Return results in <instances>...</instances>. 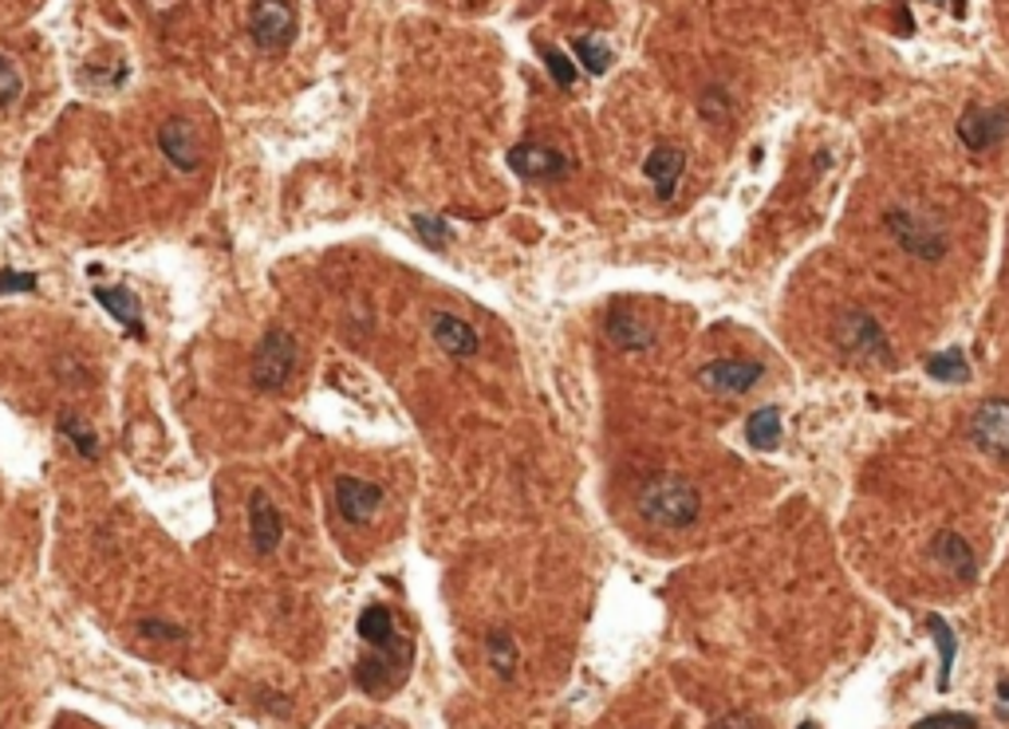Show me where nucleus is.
Returning <instances> with one entry per match:
<instances>
[{"label": "nucleus", "mask_w": 1009, "mask_h": 729, "mask_svg": "<svg viewBox=\"0 0 1009 729\" xmlns=\"http://www.w3.org/2000/svg\"><path fill=\"white\" fill-rule=\"evenodd\" d=\"M998 698L1009 702V678H1006V682H998Z\"/></svg>", "instance_id": "33"}, {"label": "nucleus", "mask_w": 1009, "mask_h": 729, "mask_svg": "<svg viewBox=\"0 0 1009 729\" xmlns=\"http://www.w3.org/2000/svg\"><path fill=\"white\" fill-rule=\"evenodd\" d=\"M927 375L938 382H967L970 379V363L967 355H962V348H950V351H938V355H931L927 360Z\"/></svg>", "instance_id": "23"}, {"label": "nucleus", "mask_w": 1009, "mask_h": 729, "mask_svg": "<svg viewBox=\"0 0 1009 729\" xmlns=\"http://www.w3.org/2000/svg\"><path fill=\"white\" fill-rule=\"evenodd\" d=\"M762 375L765 367L753 360H714L698 367V387H706L710 394H745L757 387Z\"/></svg>", "instance_id": "9"}, {"label": "nucleus", "mask_w": 1009, "mask_h": 729, "mask_svg": "<svg viewBox=\"0 0 1009 729\" xmlns=\"http://www.w3.org/2000/svg\"><path fill=\"white\" fill-rule=\"evenodd\" d=\"M710 729H762V726H757V718H750V714H726V718L710 721Z\"/></svg>", "instance_id": "32"}, {"label": "nucleus", "mask_w": 1009, "mask_h": 729, "mask_svg": "<svg viewBox=\"0 0 1009 729\" xmlns=\"http://www.w3.org/2000/svg\"><path fill=\"white\" fill-rule=\"evenodd\" d=\"M24 92V80L21 72H16V63L9 60V56H0V107L16 104Z\"/></svg>", "instance_id": "27"}, {"label": "nucleus", "mask_w": 1009, "mask_h": 729, "mask_svg": "<svg viewBox=\"0 0 1009 729\" xmlns=\"http://www.w3.org/2000/svg\"><path fill=\"white\" fill-rule=\"evenodd\" d=\"M572 52H576V63L587 75H604L611 68V48L599 40V36H576V40H572Z\"/></svg>", "instance_id": "22"}, {"label": "nucleus", "mask_w": 1009, "mask_h": 729, "mask_svg": "<svg viewBox=\"0 0 1009 729\" xmlns=\"http://www.w3.org/2000/svg\"><path fill=\"white\" fill-rule=\"evenodd\" d=\"M138 631H143V639H166V643H174V639H186V631L178 623H170V619H143L138 623Z\"/></svg>", "instance_id": "30"}, {"label": "nucleus", "mask_w": 1009, "mask_h": 729, "mask_svg": "<svg viewBox=\"0 0 1009 729\" xmlns=\"http://www.w3.org/2000/svg\"><path fill=\"white\" fill-rule=\"evenodd\" d=\"M745 438H750L753 450L773 453L781 446V411L777 406H762V411L750 414V426H745Z\"/></svg>", "instance_id": "19"}, {"label": "nucleus", "mask_w": 1009, "mask_h": 729, "mask_svg": "<svg viewBox=\"0 0 1009 729\" xmlns=\"http://www.w3.org/2000/svg\"><path fill=\"white\" fill-rule=\"evenodd\" d=\"M411 229L418 233V241H423V245L434 248V253H442V248L453 241L450 221H446V217H438V214H414L411 217Z\"/></svg>", "instance_id": "24"}, {"label": "nucleus", "mask_w": 1009, "mask_h": 729, "mask_svg": "<svg viewBox=\"0 0 1009 729\" xmlns=\"http://www.w3.org/2000/svg\"><path fill=\"white\" fill-rule=\"evenodd\" d=\"M382 485L375 482H363V477H351V473H343V477H336V509H340V517L348 524H367L375 513L382 509Z\"/></svg>", "instance_id": "11"}, {"label": "nucleus", "mask_w": 1009, "mask_h": 729, "mask_svg": "<svg viewBox=\"0 0 1009 729\" xmlns=\"http://www.w3.org/2000/svg\"><path fill=\"white\" fill-rule=\"evenodd\" d=\"M360 639H363V643H372V647H387V643L394 639V611H391V607H382V604L363 607Z\"/></svg>", "instance_id": "20"}, {"label": "nucleus", "mask_w": 1009, "mask_h": 729, "mask_svg": "<svg viewBox=\"0 0 1009 729\" xmlns=\"http://www.w3.org/2000/svg\"><path fill=\"white\" fill-rule=\"evenodd\" d=\"M60 434L75 446V450L83 453V458H95V453H99V442H95V434L87 430V426H83V422L75 418V414H60Z\"/></svg>", "instance_id": "26"}, {"label": "nucleus", "mask_w": 1009, "mask_h": 729, "mask_svg": "<svg viewBox=\"0 0 1009 729\" xmlns=\"http://www.w3.org/2000/svg\"><path fill=\"white\" fill-rule=\"evenodd\" d=\"M545 68L552 72V80L560 83V87H576V68H572V60H568L564 52H557V48H545Z\"/></svg>", "instance_id": "28"}, {"label": "nucleus", "mask_w": 1009, "mask_h": 729, "mask_svg": "<svg viewBox=\"0 0 1009 729\" xmlns=\"http://www.w3.org/2000/svg\"><path fill=\"white\" fill-rule=\"evenodd\" d=\"M248 32H253V44H257L260 52H289L300 32L292 0H253Z\"/></svg>", "instance_id": "5"}, {"label": "nucleus", "mask_w": 1009, "mask_h": 729, "mask_svg": "<svg viewBox=\"0 0 1009 729\" xmlns=\"http://www.w3.org/2000/svg\"><path fill=\"white\" fill-rule=\"evenodd\" d=\"M604 331L619 351H647L655 348V328L643 324L631 308H611L604 319Z\"/></svg>", "instance_id": "17"}, {"label": "nucleus", "mask_w": 1009, "mask_h": 729, "mask_svg": "<svg viewBox=\"0 0 1009 729\" xmlns=\"http://www.w3.org/2000/svg\"><path fill=\"white\" fill-rule=\"evenodd\" d=\"M801 729H816V726H813V721H804V726H801Z\"/></svg>", "instance_id": "34"}, {"label": "nucleus", "mask_w": 1009, "mask_h": 729, "mask_svg": "<svg viewBox=\"0 0 1009 729\" xmlns=\"http://www.w3.org/2000/svg\"><path fill=\"white\" fill-rule=\"evenodd\" d=\"M635 509L655 528H674L679 533V528H691L702 517V494L698 485L679 477V473H655V477L639 485Z\"/></svg>", "instance_id": "1"}, {"label": "nucleus", "mask_w": 1009, "mask_h": 729, "mask_svg": "<svg viewBox=\"0 0 1009 729\" xmlns=\"http://www.w3.org/2000/svg\"><path fill=\"white\" fill-rule=\"evenodd\" d=\"M832 343L840 348L844 360L860 363V367H896V351L887 343L879 319L864 308H848L836 316Z\"/></svg>", "instance_id": "2"}, {"label": "nucleus", "mask_w": 1009, "mask_h": 729, "mask_svg": "<svg viewBox=\"0 0 1009 729\" xmlns=\"http://www.w3.org/2000/svg\"><path fill=\"white\" fill-rule=\"evenodd\" d=\"M430 336H434V343L450 355V360H474L477 351H482V336L474 331V324L458 319L453 312H434Z\"/></svg>", "instance_id": "14"}, {"label": "nucleus", "mask_w": 1009, "mask_h": 729, "mask_svg": "<svg viewBox=\"0 0 1009 729\" xmlns=\"http://www.w3.org/2000/svg\"><path fill=\"white\" fill-rule=\"evenodd\" d=\"M682 170H686V150H682V146H670V143H659L647 155V162H643V174L651 178L659 202H670V197H674Z\"/></svg>", "instance_id": "15"}, {"label": "nucleus", "mask_w": 1009, "mask_h": 729, "mask_svg": "<svg viewBox=\"0 0 1009 729\" xmlns=\"http://www.w3.org/2000/svg\"><path fill=\"white\" fill-rule=\"evenodd\" d=\"M95 300L104 304V312L114 319V324H123L126 331H131V339H143L146 328H143V304H138V296H134L131 288L123 284H95Z\"/></svg>", "instance_id": "16"}, {"label": "nucleus", "mask_w": 1009, "mask_h": 729, "mask_svg": "<svg viewBox=\"0 0 1009 729\" xmlns=\"http://www.w3.org/2000/svg\"><path fill=\"white\" fill-rule=\"evenodd\" d=\"M931 556H935V564L943 568V572L955 575L958 584H974V580H978V556H974V548H970L967 536L955 533V528L935 533V540H931Z\"/></svg>", "instance_id": "12"}, {"label": "nucleus", "mask_w": 1009, "mask_h": 729, "mask_svg": "<svg viewBox=\"0 0 1009 729\" xmlns=\"http://www.w3.org/2000/svg\"><path fill=\"white\" fill-rule=\"evenodd\" d=\"M884 226L891 229V236L899 241V248L903 253H911L915 260H943L950 248V233L943 226H938L935 217L923 214V209H907V206H896L891 214L884 217Z\"/></svg>", "instance_id": "3"}, {"label": "nucleus", "mask_w": 1009, "mask_h": 729, "mask_svg": "<svg viewBox=\"0 0 1009 729\" xmlns=\"http://www.w3.org/2000/svg\"><path fill=\"white\" fill-rule=\"evenodd\" d=\"M296 336L284 328H268L265 336H260L257 351H253V363H248V379H253V387L257 391H280L284 382L292 379V370H296Z\"/></svg>", "instance_id": "4"}, {"label": "nucleus", "mask_w": 1009, "mask_h": 729, "mask_svg": "<svg viewBox=\"0 0 1009 729\" xmlns=\"http://www.w3.org/2000/svg\"><path fill=\"white\" fill-rule=\"evenodd\" d=\"M958 138L970 150H994L998 143H1006L1009 134V104L998 107H967L958 114Z\"/></svg>", "instance_id": "7"}, {"label": "nucleus", "mask_w": 1009, "mask_h": 729, "mask_svg": "<svg viewBox=\"0 0 1009 729\" xmlns=\"http://www.w3.org/2000/svg\"><path fill=\"white\" fill-rule=\"evenodd\" d=\"M911 729H978V718H970V714H931Z\"/></svg>", "instance_id": "29"}, {"label": "nucleus", "mask_w": 1009, "mask_h": 729, "mask_svg": "<svg viewBox=\"0 0 1009 729\" xmlns=\"http://www.w3.org/2000/svg\"><path fill=\"white\" fill-rule=\"evenodd\" d=\"M504 162H509V170H513L516 178H525V182H548V178L568 174V166H572L564 150H557V146H548V143H536V138L516 143L513 150L504 155Z\"/></svg>", "instance_id": "8"}, {"label": "nucleus", "mask_w": 1009, "mask_h": 729, "mask_svg": "<svg viewBox=\"0 0 1009 729\" xmlns=\"http://www.w3.org/2000/svg\"><path fill=\"white\" fill-rule=\"evenodd\" d=\"M927 627H931V635H935V643H938V690H947L950 675H955L958 639H955V631H950V623L943 616H927Z\"/></svg>", "instance_id": "21"}, {"label": "nucleus", "mask_w": 1009, "mask_h": 729, "mask_svg": "<svg viewBox=\"0 0 1009 729\" xmlns=\"http://www.w3.org/2000/svg\"><path fill=\"white\" fill-rule=\"evenodd\" d=\"M36 288V272H12V268H0V296L9 292H32Z\"/></svg>", "instance_id": "31"}, {"label": "nucleus", "mask_w": 1009, "mask_h": 729, "mask_svg": "<svg viewBox=\"0 0 1009 729\" xmlns=\"http://www.w3.org/2000/svg\"><path fill=\"white\" fill-rule=\"evenodd\" d=\"M970 442L978 446L989 458H1009V394H994V399L978 402L967 422Z\"/></svg>", "instance_id": "6"}, {"label": "nucleus", "mask_w": 1009, "mask_h": 729, "mask_svg": "<svg viewBox=\"0 0 1009 729\" xmlns=\"http://www.w3.org/2000/svg\"><path fill=\"white\" fill-rule=\"evenodd\" d=\"M248 528H253V548L257 556H272L284 540V517H280L277 501L265 489L248 494Z\"/></svg>", "instance_id": "13"}, {"label": "nucleus", "mask_w": 1009, "mask_h": 729, "mask_svg": "<svg viewBox=\"0 0 1009 729\" xmlns=\"http://www.w3.org/2000/svg\"><path fill=\"white\" fill-rule=\"evenodd\" d=\"M355 682H360L367 694L382 698V694H391V690L399 687V675H394V667L382 655H367L355 663Z\"/></svg>", "instance_id": "18"}, {"label": "nucleus", "mask_w": 1009, "mask_h": 729, "mask_svg": "<svg viewBox=\"0 0 1009 729\" xmlns=\"http://www.w3.org/2000/svg\"><path fill=\"white\" fill-rule=\"evenodd\" d=\"M485 647H489V667H494L501 678H513V670H516V643H513V635L497 627V631H489Z\"/></svg>", "instance_id": "25"}, {"label": "nucleus", "mask_w": 1009, "mask_h": 729, "mask_svg": "<svg viewBox=\"0 0 1009 729\" xmlns=\"http://www.w3.org/2000/svg\"><path fill=\"white\" fill-rule=\"evenodd\" d=\"M158 150H162L166 162L174 166V170H182V174L202 170V138H197L190 119H166V123L158 126Z\"/></svg>", "instance_id": "10"}]
</instances>
